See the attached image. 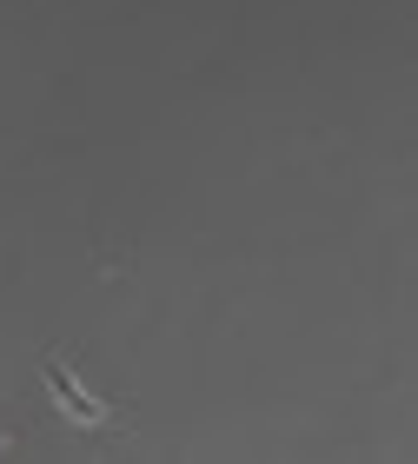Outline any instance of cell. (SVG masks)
I'll return each mask as SVG.
<instances>
[{"label": "cell", "instance_id": "1", "mask_svg": "<svg viewBox=\"0 0 418 464\" xmlns=\"http://www.w3.org/2000/svg\"><path fill=\"white\" fill-rule=\"evenodd\" d=\"M40 385H47V398H53V411L67 418V425H80V431H107L113 425V411H107V398H93L80 378L60 365V358H47L40 365Z\"/></svg>", "mask_w": 418, "mask_h": 464}]
</instances>
